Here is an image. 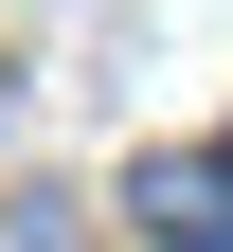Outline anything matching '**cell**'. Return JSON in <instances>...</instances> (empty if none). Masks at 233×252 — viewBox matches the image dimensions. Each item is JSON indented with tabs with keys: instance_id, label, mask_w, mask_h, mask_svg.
<instances>
[]
</instances>
